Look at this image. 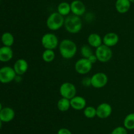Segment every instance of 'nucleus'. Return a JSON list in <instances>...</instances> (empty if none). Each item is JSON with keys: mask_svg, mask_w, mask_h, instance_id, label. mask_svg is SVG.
Instances as JSON below:
<instances>
[{"mask_svg": "<svg viewBox=\"0 0 134 134\" xmlns=\"http://www.w3.org/2000/svg\"><path fill=\"white\" fill-rule=\"evenodd\" d=\"M112 106L107 102L100 103L96 108V116L100 119H105L111 115Z\"/></svg>", "mask_w": 134, "mask_h": 134, "instance_id": "10", "label": "nucleus"}, {"mask_svg": "<svg viewBox=\"0 0 134 134\" xmlns=\"http://www.w3.org/2000/svg\"><path fill=\"white\" fill-rule=\"evenodd\" d=\"M57 134H72V133L69 129L65 128V127H62V128L59 129L57 132Z\"/></svg>", "mask_w": 134, "mask_h": 134, "instance_id": "28", "label": "nucleus"}, {"mask_svg": "<svg viewBox=\"0 0 134 134\" xmlns=\"http://www.w3.org/2000/svg\"><path fill=\"white\" fill-rule=\"evenodd\" d=\"M0 1H1V0H0Z\"/></svg>", "mask_w": 134, "mask_h": 134, "instance_id": "33", "label": "nucleus"}, {"mask_svg": "<svg viewBox=\"0 0 134 134\" xmlns=\"http://www.w3.org/2000/svg\"><path fill=\"white\" fill-rule=\"evenodd\" d=\"M59 43L57 35L53 33H46L41 38V44L44 49H55L58 47Z\"/></svg>", "mask_w": 134, "mask_h": 134, "instance_id": "4", "label": "nucleus"}, {"mask_svg": "<svg viewBox=\"0 0 134 134\" xmlns=\"http://www.w3.org/2000/svg\"><path fill=\"white\" fill-rule=\"evenodd\" d=\"M16 76L13 67L5 66L0 68V82L2 84H9L15 80Z\"/></svg>", "mask_w": 134, "mask_h": 134, "instance_id": "6", "label": "nucleus"}, {"mask_svg": "<svg viewBox=\"0 0 134 134\" xmlns=\"http://www.w3.org/2000/svg\"><path fill=\"white\" fill-rule=\"evenodd\" d=\"M28 63L24 59H18L15 61L13 65V68L17 76L24 74L28 70Z\"/></svg>", "mask_w": 134, "mask_h": 134, "instance_id": "12", "label": "nucleus"}, {"mask_svg": "<svg viewBox=\"0 0 134 134\" xmlns=\"http://www.w3.org/2000/svg\"><path fill=\"white\" fill-rule=\"evenodd\" d=\"M81 83H82V85L85 87L91 86V77L84 78H82Z\"/></svg>", "mask_w": 134, "mask_h": 134, "instance_id": "27", "label": "nucleus"}, {"mask_svg": "<svg viewBox=\"0 0 134 134\" xmlns=\"http://www.w3.org/2000/svg\"><path fill=\"white\" fill-rule=\"evenodd\" d=\"M71 107L75 110H82L86 106V101L83 97L76 95L70 99Z\"/></svg>", "mask_w": 134, "mask_h": 134, "instance_id": "14", "label": "nucleus"}, {"mask_svg": "<svg viewBox=\"0 0 134 134\" xmlns=\"http://www.w3.org/2000/svg\"><path fill=\"white\" fill-rule=\"evenodd\" d=\"M13 51L10 47L2 46L0 47V62L7 63L13 59Z\"/></svg>", "mask_w": 134, "mask_h": 134, "instance_id": "16", "label": "nucleus"}, {"mask_svg": "<svg viewBox=\"0 0 134 134\" xmlns=\"http://www.w3.org/2000/svg\"><path fill=\"white\" fill-rule=\"evenodd\" d=\"M71 12L72 14L81 17L86 12V6L82 1L74 0L70 3Z\"/></svg>", "mask_w": 134, "mask_h": 134, "instance_id": "11", "label": "nucleus"}, {"mask_svg": "<svg viewBox=\"0 0 134 134\" xmlns=\"http://www.w3.org/2000/svg\"><path fill=\"white\" fill-rule=\"evenodd\" d=\"M60 95L62 97L71 99L77 94V88L75 85L71 82H64L59 89Z\"/></svg>", "mask_w": 134, "mask_h": 134, "instance_id": "7", "label": "nucleus"}, {"mask_svg": "<svg viewBox=\"0 0 134 134\" xmlns=\"http://www.w3.org/2000/svg\"><path fill=\"white\" fill-rule=\"evenodd\" d=\"M119 42V36L115 32H108L103 36V44L109 47H114Z\"/></svg>", "mask_w": 134, "mask_h": 134, "instance_id": "15", "label": "nucleus"}, {"mask_svg": "<svg viewBox=\"0 0 134 134\" xmlns=\"http://www.w3.org/2000/svg\"><path fill=\"white\" fill-rule=\"evenodd\" d=\"M57 12L62 15L63 17H66L71 13V5L69 3L63 1L59 3L57 7Z\"/></svg>", "mask_w": 134, "mask_h": 134, "instance_id": "19", "label": "nucleus"}, {"mask_svg": "<svg viewBox=\"0 0 134 134\" xmlns=\"http://www.w3.org/2000/svg\"><path fill=\"white\" fill-rule=\"evenodd\" d=\"M65 18L58 12L51 13L47 18L46 25L50 30L56 31L64 25Z\"/></svg>", "mask_w": 134, "mask_h": 134, "instance_id": "3", "label": "nucleus"}, {"mask_svg": "<svg viewBox=\"0 0 134 134\" xmlns=\"http://www.w3.org/2000/svg\"><path fill=\"white\" fill-rule=\"evenodd\" d=\"M81 54L83 58L88 59L91 55L94 54L92 47H90L88 44L84 45L81 48Z\"/></svg>", "mask_w": 134, "mask_h": 134, "instance_id": "25", "label": "nucleus"}, {"mask_svg": "<svg viewBox=\"0 0 134 134\" xmlns=\"http://www.w3.org/2000/svg\"><path fill=\"white\" fill-rule=\"evenodd\" d=\"M127 130L124 126H118L114 128L110 134H128Z\"/></svg>", "mask_w": 134, "mask_h": 134, "instance_id": "26", "label": "nucleus"}, {"mask_svg": "<svg viewBox=\"0 0 134 134\" xmlns=\"http://www.w3.org/2000/svg\"><path fill=\"white\" fill-rule=\"evenodd\" d=\"M58 49L60 55L64 59H71L77 53V46L71 39H64L59 43Z\"/></svg>", "mask_w": 134, "mask_h": 134, "instance_id": "1", "label": "nucleus"}, {"mask_svg": "<svg viewBox=\"0 0 134 134\" xmlns=\"http://www.w3.org/2000/svg\"><path fill=\"white\" fill-rule=\"evenodd\" d=\"M56 54L54 50L51 49H44L42 53V59L44 62L47 63H52L55 59Z\"/></svg>", "mask_w": 134, "mask_h": 134, "instance_id": "23", "label": "nucleus"}, {"mask_svg": "<svg viewBox=\"0 0 134 134\" xmlns=\"http://www.w3.org/2000/svg\"><path fill=\"white\" fill-rule=\"evenodd\" d=\"M88 59V60L91 62V63L92 64H95V63L98 61V59H97V57H96V56L95 54H93V55H91V56H90Z\"/></svg>", "mask_w": 134, "mask_h": 134, "instance_id": "29", "label": "nucleus"}, {"mask_svg": "<svg viewBox=\"0 0 134 134\" xmlns=\"http://www.w3.org/2000/svg\"><path fill=\"white\" fill-rule=\"evenodd\" d=\"M93 64L86 58H81L77 60L75 64V70L81 75H86L91 71Z\"/></svg>", "mask_w": 134, "mask_h": 134, "instance_id": "8", "label": "nucleus"}, {"mask_svg": "<svg viewBox=\"0 0 134 134\" xmlns=\"http://www.w3.org/2000/svg\"><path fill=\"white\" fill-rule=\"evenodd\" d=\"M108 76L104 72H99L94 74L91 77V86L96 89H100L107 84Z\"/></svg>", "mask_w": 134, "mask_h": 134, "instance_id": "9", "label": "nucleus"}, {"mask_svg": "<svg viewBox=\"0 0 134 134\" xmlns=\"http://www.w3.org/2000/svg\"><path fill=\"white\" fill-rule=\"evenodd\" d=\"M1 127H2V121L0 120V130H1Z\"/></svg>", "mask_w": 134, "mask_h": 134, "instance_id": "30", "label": "nucleus"}, {"mask_svg": "<svg viewBox=\"0 0 134 134\" xmlns=\"http://www.w3.org/2000/svg\"><path fill=\"white\" fill-rule=\"evenodd\" d=\"M15 116V112L14 109L9 106L3 107L0 111V120L2 122L8 123L13 120Z\"/></svg>", "mask_w": 134, "mask_h": 134, "instance_id": "13", "label": "nucleus"}, {"mask_svg": "<svg viewBox=\"0 0 134 134\" xmlns=\"http://www.w3.org/2000/svg\"><path fill=\"white\" fill-rule=\"evenodd\" d=\"M130 1L131 3H134V0H130Z\"/></svg>", "mask_w": 134, "mask_h": 134, "instance_id": "32", "label": "nucleus"}, {"mask_svg": "<svg viewBox=\"0 0 134 134\" xmlns=\"http://www.w3.org/2000/svg\"><path fill=\"white\" fill-rule=\"evenodd\" d=\"M124 127L128 130H134V112L130 113L125 117L123 122Z\"/></svg>", "mask_w": 134, "mask_h": 134, "instance_id": "22", "label": "nucleus"}, {"mask_svg": "<svg viewBox=\"0 0 134 134\" xmlns=\"http://www.w3.org/2000/svg\"><path fill=\"white\" fill-rule=\"evenodd\" d=\"M3 109L2 105H1V102H0V111H1V109Z\"/></svg>", "mask_w": 134, "mask_h": 134, "instance_id": "31", "label": "nucleus"}, {"mask_svg": "<svg viewBox=\"0 0 134 134\" xmlns=\"http://www.w3.org/2000/svg\"><path fill=\"white\" fill-rule=\"evenodd\" d=\"M1 40L4 46L11 47V46L13 45L14 43V35H13L10 32H4L3 34H2L1 38Z\"/></svg>", "mask_w": 134, "mask_h": 134, "instance_id": "20", "label": "nucleus"}, {"mask_svg": "<svg viewBox=\"0 0 134 134\" xmlns=\"http://www.w3.org/2000/svg\"><path fill=\"white\" fill-rule=\"evenodd\" d=\"M70 100L62 97L58 101L57 108L60 112H66L70 109Z\"/></svg>", "mask_w": 134, "mask_h": 134, "instance_id": "21", "label": "nucleus"}, {"mask_svg": "<svg viewBox=\"0 0 134 134\" xmlns=\"http://www.w3.org/2000/svg\"><path fill=\"white\" fill-rule=\"evenodd\" d=\"M130 0H116L115 3V9L118 13L124 14L129 11L131 7Z\"/></svg>", "mask_w": 134, "mask_h": 134, "instance_id": "17", "label": "nucleus"}, {"mask_svg": "<svg viewBox=\"0 0 134 134\" xmlns=\"http://www.w3.org/2000/svg\"><path fill=\"white\" fill-rule=\"evenodd\" d=\"M64 28L70 34H77L82 28V21L81 17L75 14H69L65 18Z\"/></svg>", "mask_w": 134, "mask_h": 134, "instance_id": "2", "label": "nucleus"}, {"mask_svg": "<svg viewBox=\"0 0 134 134\" xmlns=\"http://www.w3.org/2000/svg\"><path fill=\"white\" fill-rule=\"evenodd\" d=\"M83 114L86 118L92 119L96 116V108L92 106H88L83 110Z\"/></svg>", "mask_w": 134, "mask_h": 134, "instance_id": "24", "label": "nucleus"}, {"mask_svg": "<svg viewBox=\"0 0 134 134\" xmlns=\"http://www.w3.org/2000/svg\"><path fill=\"white\" fill-rule=\"evenodd\" d=\"M98 59V61L100 63H107L109 61L113 56V51L111 47L102 44L96 49L94 53Z\"/></svg>", "mask_w": 134, "mask_h": 134, "instance_id": "5", "label": "nucleus"}, {"mask_svg": "<svg viewBox=\"0 0 134 134\" xmlns=\"http://www.w3.org/2000/svg\"><path fill=\"white\" fill-rule=\"evenodd\" d=\"M87 42L90 47L96 49L103 44V38L97 33H92L88 37Z\"/></svg>", "mask_w": 134, "mask_h": 134, "instance_id": "18", "label": "nucleus"}]
</instances>
